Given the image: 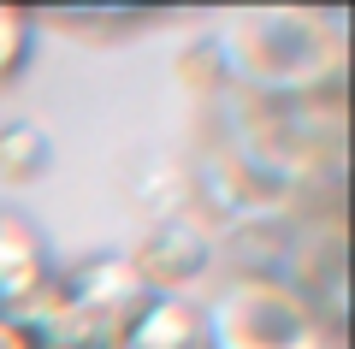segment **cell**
<instances>
[{"mask_svg":"<svg viewBox=\"0 0 355 349\" xmlns=\"http://www.w3.org/2000/svg\"><path fill=\"white\" fill-rule=\"evenodd\" d=\"M0 349H42V343H36V332H24L18 320H6V314H0Z\"/></svg>","mask_w":355,"mask_h":349,"instance_id":"obj_9","label":"cell"},{"mask_svg":"<svg viewBox=\"0 0 355 349\" xmlns=\"http://www.w3.org/2000/svg\"><path fill=\"white\" fill-rule=\"evenodd\" d=\"M207 343V320L184 290H154L125 325H119V343L113 349H202Z\"/></svg>","mask_w":355,"mask_h":349,"instance_id":"obj_4","label":"cell"},{"mask_svg":"<svg viewBox=\"0 0 355 349\" xmlns=\"http://www.w3.org/2000/svg\"><path fill=\"white\" fill-rule=\"evenodd\" d=\"M65 296H71V308H83L89 320H101V325H113V332H119V325H125L154 290L142 284V273L130 266V255H89V261L71 273Z\"/></svg>","mask_w":355,"mask_h":349,"instance_id":"obj_3","label":"cell"},{"mask_svg":"<svg viewBox=\"0 0 355 349\" xmlns=\"http://www.w3.org/2000/svg\"><path fill=\"white\" fill-rule=\"evenodd\" d=\"M48 166V137L36 125H6L0 130V178H30Z\"/></svg>","mask_w":355,"mask_h":349,"instance_id":"obj_7","label":"cell"},{"mask_svg":"<svg viewBox=\"0 0 355 349\" xmlns=\"http://www.w3.org/2000/svg\"><path fill=\"white\" fill-rule=\"evenodd\" d=\"M30 30H36V18H30V12L0 6V83H12V77L24 71V60H30Z\"/></svg>","mask_w":355,"mask_h":349,"instance_id":"obj_8","label":"cell"},{"mask_svg":"<svg viewBox=\"0 0 355 349\" xmlns=\"http://www.w3.org/2000/svg\"><path fill=\"white\" fill-rule=\"evenodd\" d=\"M214 261V243L207 237H196L190 225H160V231H154L148 243H142L137 255H130V266H137L142 273V284L148 290H166V296H172L178 284H190V278H202V266Z\"/></svg>","mask_w":355,"mask_h":349,"instance_id":"obj_5","label":"cell"},{"mask_svg":"<svg viewBox=\"0 0 355 349\" xmlns=\"http://www.w3.org/2000/svg\"><path fill=\"white\" fill-rule=\"evenodd\" d=\"M207 343L202 349H338V332L320 320L302 284L279 273H237L202 308Z\"/></svg>","mask_w":355,"mask_h":349,"instance_id":"obj_1","label":"cell"},{"mask_svg":"<svg viewBox=\"0 0 355 349\" xmlns=\"http://www.w3.org/2000/svg\"><path fill=\"white\" fill-rule=\"evenodd\" d=\"M48 243L36 237V225L18 213H0V314H12L48 284Z\"/></svg>","mask_w":355,"mask_h":349,"instance_id":"obj_6","label":"cell"},{"mask_svg":"<svg viewBox=\"0 0 355 349\" xmlns=\"http://www.w3.org/2000/svg\"><path fill=\"white\" fill-rule=\"evenodd\" d=\"M42 349H53V343H42Z\"/></svg>","mask_w":355,"mask_h":349,"instance_id":"obj_10","label":"cell"},{"mask_svg":"<svg viewBox=\"0 0 355 349\" xmlns=\"http://www.w3.org/2000/svg\"><path fill=\"white\" fill-rule=\"evenodd\" d=\"M326 18L302 12H266L243 18L225 42V65L237 83H249L254 95H331L338 89V42H314V30Z\"/></svg>","mask_w":355,"mask_h":349,"instance_id":"obj_2","label":"cell"}]
</instances>
